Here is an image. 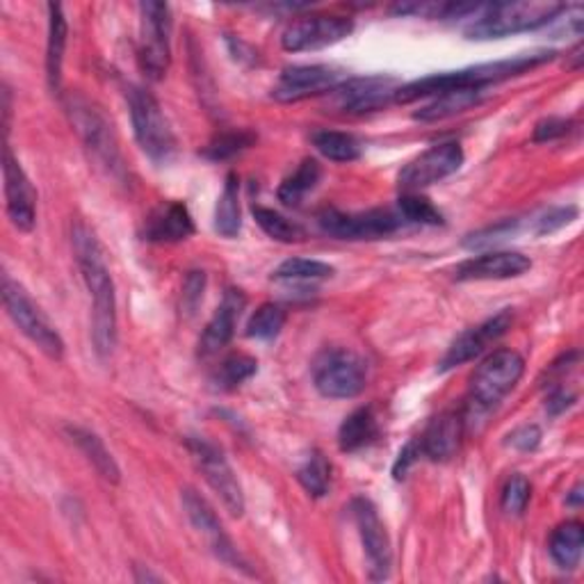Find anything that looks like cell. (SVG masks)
I'll return each mask as SVG.
<instances>
[{"mask_svg": "<svg viewBox=\"0 0 584 584\" xmlns=\"http://www.w3.org/2000/svg\"><path fill=\"white\" fill-rule=\"evenodd\" d=\"M400 213L402 217H406L408 222H418V224H429V226H438L443 224V215L434 209L432 201L408 192L400 199Z\"/></svg>", "mask_w": 584, "mask_h": 584, "instance_id": "obj_38", "label": "cell"}, {"mask_svg": "<svg viewBox=\"0 0 584 584\" xmlns=\"http://www.w3.org/2000/svg\"><path fill=\"white\" fill-rule=\"evenodd\" d=\"M573 402H575L573 393H566L562 389H558V391H553L551 397H548V411H551L553 416H558V414H562V411H566Z\"/></svg>", "mask_w": 584, "mask_h": 584, "instance_id": "obj_45", "label": "cell"}, {"mask_svg": "<svg viewBox=\"0 0 584 584\" xmlns=\"http://www.w3.org/2000/svg\"><path fill=\"white\" fill-rule=\"evenodd\" d=\"M128 108L137 145L153 162H169L177 153V137L156 96L142 87H130Z\"/></svg>", "mask_w": 584, "mask_h": 584, "instance_id": "obj_5", "label": "cell"}, {"mask_svg": "<svg viewBox=\"0 0 584 584\" xmlns=\"http://www.w3.org/2000/svg\"><path fill=\"white\" fill-rule=\"evenodd\" d=\"M566 8L555 0H521V3L479 6L475 21L466 28V38L475 42L502 40L509 34L543 28L555 21Z\"/></svg>", "mask_w": 584, "mask_h": 584, "instance_id": "obj_3", "label": "cell"}, {"mask_svg": "<svg viewBox=\"0 0 584 584\" xmlns=\"http://www.w3.org/2000/svg\"><path fill=\"white\" fill-rule=\"evenodd\" d=\"M342 83V74L333 66L325 64H299L288 66L282 72L277 85L272 89V98L282 103H297L311 96H322L338 89Z\"/></svg>", "mask_w": 584, "mask_h": 584, "instance_id": "obj_14", "label": "cell"}, {"mask_svg": "<svg viewBox=\"0 0 584 584\" xmlns=\"http://www.w3.org/2000/svg\"><path fill=\"white\" fill-rule=\"evenodd\" d=\"M254 140H256V135L249 130L222 132L215 137L209 147L203 149V156L211 158V160H229V158L237 156L240 151H245L247 147H252Z\"/></svg>", "mask_w": 584, "mask_h": 584, "instance_id": "obj_37", "label": "cell"}, {"mask_svg": "<svg viewBox=\"0 0 584 584\" xmlns=\"http://www.w3.org/2000/svg\"><path fill=\"white\" fill-rule=\"evenodd\" d=\"M532 267V261L519 252H489L464 261L457 272V282H505L517 279Z\"/></svg>", "mask_w": 584, "mask_h": 584, "instance_id": "obj_20", "label": "cell"}, {"mask_svg": "<svg viewBox=\"0 0 584 584\" xmlns=\"http://www.w3.org/2000/svg\"><path fill=\"white\" fill-rule=\"evenodd\" d=\"M74 252L78 267L83 272L85 286L92 297V340L94 350L100 359L113 354L117 346V295L110 267L106 263V252H103L96 233L76 222L74 226Z\"/></svg>", "mask_w": 584, "mask_h": 584, "instance_id": "obj_1", "label": "cell"}, {"mask_svg": "<svg viewBox=\"0 0 584 584\" xmlns=\"http://www.w3.org/2000/svg\"><path fill=\"white\" fill-rule=\"evenodd\" d=\"M320 179H322L320 162L314 158L301 160V164L282 183L279 201L295 209V205H299L308 192H314L318 188Z\"/></svg>", "mask_w": 584, "mask_h": 584, "instance_id": "obj_29", "label": "cell"}, {"mask_svg": "<svg viewBox=\"0 0 584 584\" xmlns=\"http://www.w3.org/2000/svg\"><path fill=\"white\" fill-rule=\"evenodd\" d=\"M464 434V418L459 414H440L436 416L425 434L418 438L423 457L432 461H448L457 455Z\"/></svg>", "mask_w": 584, "mask_h": 584, "instance_id": "obj_23", "label": "cell"}, {"mask_svg": "<svg viewBox=\"0 0 584 584\" xmlns=\"http://www.w3.org/2000/svg\"><path fill=\"white\" fill-rule=\"evenodd\" d=\"M188 450L192 455V461L201 470L205 482H209V487L222 500L224 509L231 513L233 519L243 517L245 513V493H243V487H240V479L233 472L229 459L224 457V453L209 438H201V436L188 438Z\"/></svg>", "mask_w": 584, "mask_h": 584, "instance_id": "obj_7", "label": "cell"}, {"mask_svg": "<svg viewBox=\"0 0 584 584\" xmlns=\"http://www.w3.org/2000/svg\"><path fill=\"white\" fill-rule=\"evenodd\" d=\"M525 359L513 350H496L477 365L470 376L468 418H482L493 411L521 382Z\"/></svg>", "mask_w": 584, "mask_h": 584, "instance_id": "obj_4", "label": "cell"}, {"mask_svg": "<svg viewBox=\"0 0 584 584\" xmlns=\"http://www.w3.org/2000/svg\"><path fill=\"white\" fill-rule=\"evenodd\" d=\"M140 57L142 72L151 81H160L171 62V10L167 3H142L140 6Z\"/></svg>", "mask_w": 584, "mask_h": 584, "instance_id": "obj_9", "label": "cell"}, {"mask_svg": "<svg viewBox=\"0 0 584 584\" xmlns=\"http://www.w3.org/2000/svg\"><path fill=\"white\" fill-rule=\"evenodd\" d=\"M352 513H354L359 537H361L363 551H365L370 580L382 582L391 575V569H393V548H391L386 525L380 519V511H376L374 502L368 498H354Z\"/></svg>", "mask_w": 584, "mask_h": 584, "instance_id": "obj_10", "label": "cell"}, {"mask_svg": "<svg viewBox=\"0 0 584 584\" xmlns=\"http://www.w3.org/2000/svg\"><path fill=\"white\" fill-rule=\"evenodd\" d=\"M397 85L393 78L384 76H370V78H354L342 83L336 94V106L346 113H374L384 106H389V100H395Z\"/></svg>", "mask_w": 584, "mask_h": 584, "instance_id": "obj_19", "label": "cell"}, {"mask_svg": "<svg viewBox=\"0 0 584 584\" xmlns=\"http://www.w3.org/2000/svg\"><path fill=\"white\" fill-rule=\"evenodd\" d=\"M3 304L17 329L25 338H30L46 357L55 361L64 357L62 336L40 311V306L30 299V295L14 279H10V274H3Z\"/></svg>", "mask_w": 584, "mask_h": 584, "instance_id": "obj_6", "label": "cell"}, {"mask_svg": "<svg viewBox=\"0 0 584 584\" xmlns=\"http://www.w3.org/2000/svg\"><path fill=\"white\" fill-rule=\"evenodd\" d=\"M68 115H72V121L81 132L85 147L108 169L121 171V156L117 149L113 126L106 121V117L83 98H72V103H68Z\"/></svg>", "mask_w": 584, "mask_h": 584, "instance_id": "obj_16", "label": "cell"}, {"mask_svg": "<svg viewBox=\"0 0 584 584\" xmlns=\"http://www.w3.org/2000/svg\"><path fill=\"white\" fill-rule=\"evenodd\" d=\"M421 445H418V440H411L408 445H406V448L400 453V457H397V461H395V466H393V475H395V479H404L406 477V472H408V468L411 466H414L418 459H421Z\"/></svg>", "mask_w": 584, "mask_h": 584, "instance_id": "obj_44", "label": "cell"}, {"mask_svg": "<svg viewBox=\"0 0 584 584\" xmlns=\"http://www.w3.org/2000/svg\"><path fill=\"white\" fill-rule=\"evenodd\" d=\"M354 30V21L338 14H314L290 23L282 38V46L288 53L320 51L342 42Z\"/></svg>", "mask_w": 584, "mask_h": 584, "instance_id": "obj_11", "label": "cell"}, {"mask_svg": "<svg viewBox=\"0 0 584 584\" xmlns=\"http://www.w3.org/2000/svg\"><path fill=\"white\" fill-rule=\"evenodd\" d=\"M72 440L78 445L83 450V455L89 459V464L96 468V472L106 479L110 485H119L121 479V470L115 461V457L110 455V450L106 448V443H103L94 432L83 429V427H68L66 429Z\"/></svg>", "mask_w": 584, "mask_h": 584, "instance_id": "obj_26", "label": "cell"}, {"mask_svg": "<svg viewBox=\"0 0 584 584\" xmlns=\"http://www.w3.org/2000/svg\"><path fill=\"white\" fill-rule=\"evenodd\" d=\"M297 479L314 498H322L329 493L331 487V464L325 459L322 453H314L297 470Z\"/></svg>", "mask_w": 584, "mask_h": 584, "instance_id": "obj_34", "label": "cell"}, {"mask_svg": "<svg viewBox=\"0 0 584 584\" xmlns=\"http://www.w3.org/2000/svg\"><path fill=\"white\" fill-rule=\"evenodd\" d=\"M66 19L62 12V6L51 3L49 6V44H46V76L53 92L60 89L62 81V62L66 51Z\"/></svg>", "mask_w": 584, "mask_h": 584, "instance_id": "obj_27", "label": "cell"}, {"mask_svg": "<svg viewBox=\"0 0 584 584\" xmlns=\"http://www.w3.org/2000/svg\"><path fill=\"white\" fill-rule=\"evenodd\" d=\"M240 229H243V217H240V181L235 174H229L215 205V231L222 237L233 240L237 237Z\"/></svg>", "mask_w": 584, "mask_h": 584, "instance_id": "obj_30", "label": "cell"}, {"mask_svg": "<svg viewBox=\"0 0 584 584\" xmlns=\"http://www.w3.org/2000/svg\"><path fill=\"white\" fill-rule=\"evenodd\" d=\"M541 443V429L537 425H521L507 436V445L517 448L521 453H532L539 448Z\"/></svg>", "mask_w": 584, "mask_h": 584, "instance_id": "obj_42", "label": "cell"}, {"mask_svg": "<svg viewBox=\"0 0 584 584\" xmlns=\"http://www.w3.org/2000/svg\"><path fill=\"white\" fill-rule=\"evenodd\" d=\"M569 130H571V121L551 117V119H543L537 124L532 140L534 142H551V140H558V137H564Z\"/></svg>", "mask_w": 584, "mask_h": 584, "instance_id": "obj_43", "label": "cell"}, {"mask_svg": "<svg viewBox=\"0 0 584 584\" xmlns=\"http://www.w3.org/2000/svg\"><path fill=\"white\" fill-rule=\"evenodd\" d=\"M333 267L322 261L311 258H288L277 269H274V282H318L333 277Z\"/></svg>", "mask_w": 584, "mask_h": 584, "instance_id": "obj_33", "label": "cell"}, {"mask_svg": "<svg viewBox=\"0 0 584 584\" xmlns=\"http://www.w3.org/2000/svg\"><path fill=\"white\" fill-rule=\"evenodd\" d=\"M479 98H482V89H453V92H443L438 96H434L427 106H423L414 119L423 121V124H434V121H443V119H450L457 117L466 110H470L472 106H477Z\"/></svg>", "mask_w": 584, "mask_h": 584, "instance_id": "obj_25", "label": "cell"}, {"mask_svg": "<svg viewBox=\"0 0 584 584\" xmlns=\"http://www.w3.org/2000/svg\"><path fill=\"white\" fill-rule=\"evenodd\" d=\"M580 502H582V485H577V487L571 491V496L566 498V505H571V507H580Z\"/></svg>", "mask_w": 584, "mask_h": 584, "instance_id": "obj_46", "label": "cell"}, {"mask_svg": "<svg viewBox=\"0 0 584 584\" xmlns=\"http://www.w3.org/2000/svg\"><path fill=\"white\" fill-rule=\"evenodd\" d=\"M511 320H513V316L507 308V311H500L498 316L485 320L482 325L464 331L448 348V352H445V357L440 359L438 370L448 372L453 368H459V365L477 359L491 346V342H496L498 338H502L507 333V329L511 327Z\"/></svg>", "mask_w": 584, "mask_h": 584, "instance_id": "obj_18", "label": "cell"}, {"mask_svg": "<svg viewBox=\"0 0 584 584\" xmlns=\"http://www.w3.org/2000/svg\"><path fill=\"white\" fill-rule=\"evenodd\" d=\"M530 496H532V487L528 482V477L521 472L511 475L502 489V509L511 513V517H521L530 502Z\"/></svg>", "mask_w": 584, "mask_h": 584, "instance_id": "obj_39", "label": "cell"}, {"mask_svg": "<svg viewBox=\"0 0 584 584\" xmlns=\"http://www.w3.org/2000/svg\"><path fill=\"white\" fill-rule=\"evenodd\" d=\"M254 217H256V224L272 240H279V243H297V240L304 237V229L277 211L263 209V205H254Z\"/></svg>", "mask_w": 584, "mask_h": 584, "instance_id": "obj_36", "label": "cell"}, {"mask_svg": "<svg viewBox=\"0 0 584 584\" xmlns=\"http://www.w3.org/2000/svg\"><path fill=\"white\" fill-rule=\"evenodd\" d=\"M247 306V295L240 290V288H229L224 293L222 304L217 306V311L213 314L211 322L205 325L201 340H199V354L201 357H211L217 354L222 348H226L233 333H235V325L243 316Z\"/></svg>", "mask_w": 584, "mask_h": 584, "instance_id": "obj_21", "label": "cell"}, {"mask_svg": "<svg viewBox=\"0 0 584 584\" xmlns=\"http://www.w3.org/2000/svg\"><path fill=\"white\" fill-rule=\"evenodd\" d=\"M3 179H6V209L10 222L19 231H32L38 222V192H34L30 179L12 153V147H3Z\"/></svg>", "mask_w": 584, "mask_h": 584, "instance_id": "obj_17", "label": "cell"}, {"mask_svg": "<svg viewBox=\"0 0 584 584\" xmlns=\"http://www.w3.org/2000/svg\"><path fill=\"white\" fill-rule=\"evenodd\" d=\"M286 327V311L279 304H263L247 322V336L256 340H274Z\"/></svg>", "mask_w": 584, "mask_h": 584, "instance_id": "obj_35", "label": "cell"}, {"mask_svg": "<svg viewBox=\"0 0 584 584\" xmlns=\"http://www.w3.org/2000/svg\"><path fill=\"white\" fill-rule=\"evenodd\" d=\"M582 548H584V530L582 523L577 521L562 523L551 534V543H548V551H551L553 562L564 571H573L580 566Z\"/></svg>", "mask_w": 584, "mask_h": 584, "instance_id": "obj_28", "label": "cell"}, {"mask_svg": "<svg viewBox=\"0 0 584 584\" xmlns=\"http://www.w3.org/2000/svg\"><path fill=\"white\" fill-rule=\"evenodd\" d=\"M575 217H577V209H575V205H566V209H553V211L543 213L539 220H534V222H537L534 233H537V235L555 233V231H560L562 226L571 224Z\"/></svg>", "mask_w": 584, "mask_h": 584, "instance_id": "obj_40", "label": "cell"}, {"mask_svg": "<svg viewBox=\"0 0 584 584\" xmlns=\"http://www.w3.org/2000/svg\"><path fill=\"white\" fill-rule=\"evenodd\" d=\"M314 382L329 400H352L365 389L368 365L350 350H325L314 363Z\"/></svg>", "mask_w": 584, "mask_h": 584, "instance_id": "obj_8", "label": "cell"}, {"mask_svg": "<svg viewBox=\"0 0 584 584\" xmlns=\"http://www.w3.org/2000/svg\"><path fill=\"white\" fill-rule=\"evenodd\" d=\"M461 164H464L461 145L459 142H443V145L427 149L425 153H421L411 162H406L404 169L400 171L397 183L406 192H416L421 188L434 185L443 179L453 177L455 171L461 169Z\"/></svg>", "mask_w": 584, "mask_h": 584, "instance_id": "obj_12", "label": "cell"}, {"mask_svg": "<svg viewBox=\"0 0 584 584\" xmlns=\"http://www.w3.org/2000/svg\"><path fill=\"white\" fill-rule=\"evenodd\" d=\"M320 229L338 240H380L393 235L402 220L391 211H368V213H340L325 211L320 217Z\"/></svg>", "mask_w": 584, "mask_h": 584, "instance_id": "obj_13", "label": "cell"}, {"mask_svg": "<svg viewBox=\"0 0 584 584\" xmlns=\"http://www.w3.org/2000/svg\"><path fill=\"white\" fill-rule=\"evenodd\" d=\"M183 509L188 513L190 523L197 528V532L203 534V539L209 541L211 551L215 553V558L224 564H229L231 569H240V571H249L247 564L240 558L237 548L233 545L231 537L226 534L222 521L217 519L215 509L209 505L201 493H197L194 489H185L183 491Z\"/></svg>", "mask_w": 584, "mask_h": 584, "instance_id": "obj_15", "label": "cell"}, {"mask_svg": "<svg viewBox=\"0 0 584 584\" xmlns=\"http://www.w3.org/2000/svg\"><path fill=\"white\" fill-rule=\"evenodd\" d=\"M258 370V361L247 357V354H231L226 357L220 368L213 374V384L220 391H233L240 384H245L247 380L256 374Z\"/></svg>", "mask_w": 584, "mask_h": 584, "instance_id": "obj_32", "label": "cell"}, {"mask_svg": "<svg viewBox=\"0 0 584 584\" xmlns=\"http://www.w3.org/2000/svg\"><path fill=\"white\" fill-rule=\"evenodd\" d=\"M380 436V421L372 406H361L346 418L338 432V445L342 453H359L372 445Z\"/></svg>", "mask_w": 584, "mask_h": 584, "instance_id": "obj_24", "label": "cell"}, {"mask_svg": "<svg viewBox=\"0 0 584 584\" xmlns=\"http://www.w3.org/2000/svg\"><path fill=\"white\" fill-rule=\"evenodd\" d=\"M314 147L333 162H354L361 158V142L350 132L318 130L314 132Z\"/></svg>", "mask_w": 584, "mask_h": 584, "instance_id": "obj_31", "label": "cell"}, {"mask_svg": "<svg viewBox=\"0 0 584 584\" xmlns=\"http://www.w3.org/2000/svg\"><path fill=\"white\" fill-rule=\"evenodd\" d=\"M553 57H555L553 51H539V53L517 55L511 60L466 66V68H459V72L434 74V76L408 83L404 87H397L395 100L397 103H414L418 98L438 96L443 92H453V89H485L491 83H500V81H507L513 76H521L534 66L551 62Z\"/></svg>", "mask_w": 584, "mask_h": 584, "instance_id": "obj_2", "label": "cell"}, {"mask_svg": "<svg viewBox=\"0 0 584 584\" xmlns=\"http://www.w3.org/2000/svg\"><path fill=\"white\" fill-rule=\"evenodd\" d=\"M194 233V222L185 203L169 201L158 209L145 222V240L149 243H181Z\"/></svg>", "mask_w": 584, "mask_h": 584, "instance_id": "obj_22", "label": "cell"}, {"mask_svg": "<svg viewBox=\"0 0 584 584\" xmlns=\"http://www.w3.org/2000/svg\"><path fill=\"white\" fill-rule=\"evenodd\" d=\"M203 288H205V274L203 272H190L183 284V311L194 314L197 306L203 299Z\"/></svg>", "mask_w": 584, "mask_h": 584, "instance_id": "obj_41", "label": "cell"}]
</instances>
